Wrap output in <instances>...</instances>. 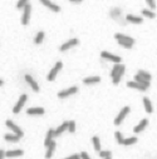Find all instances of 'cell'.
<instances>
[{
    "label": "cell",
    "instance_id": "1",
    "mask_svg": "<svg viewBox=\"0 0 157 159\" xmlns=\"http://www.w3.org/2000/svg\"><path fill=\"white\" fill-rule=\"evenodd\" d=\"M114 39L117 40V43L121 45V46H124L126 49H131L135 44V39L128 37V35H124V34H121V33H116L114 34Z\"/></svg>",
    "mask_w": 157,
    "mask_h": 159
},
{
    "label": "cell",
    "instance_id": "2",
    "mask_svg": "<svg viewBox=\"0 0 157 159\" xmlns=\"http://www.w3.org/2000/svg\"><path fill=\"white\" fill-rule=\"evenodd\" d=\"M130 112H131V108H130V107H124V108H122V109H121V112L118 113V115L116 117L114 121H113V123H114V125H116V126H118V125L124 120V118L128 115V113H130Z\"/></svg>",
    "mask_w": 157,
    "mask_h": 159
},
{
    "label": "cell",
    "instance_id": "3",
    "mask_svg": "<svg viewBox=\"0 0 157 159\" xmlns=\"http://www.w3.org/2000/svg\"><path fill=\"white\" fill-rule=\"evenodd\" d=\"M5 125L8 126V128L13 132V134H16V135H19L20 138L24 135V132L20 129V126H18L13 120H10V119H8L7 121H5Z\"/></svg>",
    "mask_w": 157,
    "mask_h": 159
},
{
    "label": "cell",
    "instance_id": "4",
    "mask_svg": "<svg viewBox=\"0 0 157 159\" xmlns=\"http://www.w3.org/2000/svg\"><path fill=\"white\" fill-rule=\"evenodd\" d=\"M63 68V63L62 61H57L55 63V65L50 69V72H49V74L47 75V79L49 80V82H53L54 79H55V77H57V74L59 73V70Z\"/></svg>",
    "mask_w": 157,
    "mask_h": 159
},
{
    "label": "cell",
    "instance_id": "5",
    "mask_svg": "<svg viewBox=\"0 0 157 159\" xmlns=\"http://www.w3.org/2000/svg\"><path fill=\"white\" fill-rule=\"evenodd\" d=\"M101 56H102L103 59H106V60H109V61L114 63V64H122L121 56L114 55V54H111V53H108V51H102V53H101Z\"/></svg>",
    "mask_w": 157,
    "mask_h": 159
},
{
    "label": "cell",
    "instance_id": "6",
    "mask_svg": "<svg viewBox=\"0 0 157 159\" xmlns=\"http://www.w3.org/2000/svg\"><path fill=\"white\" fill-rule=\"evenodd\" d=\"M78 91V88L77 86H71V88H68V89H64V90H60L57 95H58V98H60V99H64V98H68V97H71V95H73V94H76Z\"/></svg>",
    "mask_w": 157,
    "mask_h": 159
},
{
    "label": "cell",
    "instance_id": "7",
    "mask_svg": "<svg viewBox=\"0 0 157 159\" xmlns=\"http://www.w3.org/2000/svg\"><path fill=\"white\" fill-rule=\"evenodd\" d=\"M26 99H28V95H26V94H21V95H20L19 100L16 102V104H15V105H14V108H13V113H14V114L20 113L21 108H23V107H24V104L26 103Z\"/></svg>",
    "mask_w": 157,
    "mask_h": 159
},
{
    "label": "cell",
    "instance_id": "8",
    "mask_svg": "<svg viewBox=\"0 0 157 159\" xmlns=\"http://www.w3.org/2000/svg\"><path fill=\"white\" fill-rule=\"evenodd\" d=\"M30 13H31V5L28 4L25 8H24V13H23V16H21V25H28L29 21H30Z\"/></svg>",
    "mask_w": 157,
    "mask_h": 159
},
{
    "label": "cell",
    "instance_id": "9",
    "mask_svg": "<svg viewBox=\"0 0 157 159\" xmlns=\"http://www.w3.org/2000/svg\"><path fill=\"white\" fill-rule=\"evenodd\" d=\"M78 44H79V40L77 38H73V39H69L68 42H66L64 44H62L60 48H59V50L60 51H66V50H68V49H71L73 46H77Z\"/></svg>",
    "mask_w": 157,
    "mask_h": 159
},
{
    "label": "cell",
    "instance_id": "10",
    "mask_svg": "<svg viewBox=\"0 0 157 159\" xmlns=\"http://www.w3.org/2000/svg\"><path fill=\"white\" fill-rule=\"evenodd\" d=\"M24 79H25V82H26V83L30 85V88L33 89L35 93H38V91L40 90V88H39V84H38V83L34 80V78L31 77V75H29V74H25V75H24Z\"/></svg>",
    "mask_w": 157,
    "mask_h": 159
},
{
    "label": "cell",
    "instance_id": "11",
    "mask_svg": "<svg viewBox=\"0 0 157 159\" xmlns=\"http://www.w3.org/2000/svg\"><path fill=\"white\" fill-rule=\"evenodd\" d=\"M148 125V120L146 119V118H143V119H141V121L135 126V128H133V132L136 133V134H138V133H141L145 128H146V126Z\"/></svg>",
    "mask_w": 157,
    "mask_h": 159
},
{
    "label": "cell",
    "instance_id": "12",
    "mask_svg": "<svg viewBox=\"0 0 157 159\" xmlns=\"http://www.w3.org/2000/svg\"><path fill=\"white\" fill-rule=\"evenodd\" d=\"M67 129H68V121H63L57 129H54V138L55 137H59L60 134H63Z\"/></svg>",
    "mask_w": 157,
    "mask_h": 159
},
{
    "label": "cell",
    "instance_id": "13",
    "mask_svg": "<svg viewBox=\"0 0 157 159\" xmlns=\"http://www.w3.org/2000/svg\"><path fill=\"white\" fill-rule=\"evenodd\" d=\"M42 4H43L44 7H47L48 9H50L52 11H54V13H59V11H60V7L57 5V4H54L53 2H47V0H43Z\"/></svg>",
    "mask_w": 157,
    "mask_h": 159
},
{
    "label": "cell",
    "instance_id": "14",
    "mask_svg": "<svg viewBox=\"0 0 157 159\" xmlns=\"http://www.w3.org/2000/svg\"><path fill=\"white\" fill-rule=\"evenodd\" d=\"M124 70H126V67H124V64L122 65V68L118 70V73L112 78V83L114 84V85H117V84H119V82H121V78L123 77V74H124Z\"/></svg>",
    "mask_w": 157,
    "mask_h": 159
},
{
    "label": "cell",
    "instance_id": "15",
    "mask_svg": "<svg viewBox=\"0 0 157 159\" xmlns=\"http://www.w3.org/2000/svg\"><path fill=\"white\" fill-rule=\"evenodd\" d=\"M24 154L23 149H13L9 152H5V157L7 158H16V157H21Z\"/></svg>",
    "mask_w": 157,
    "mask_h": 159
},
{
    "label": "cell",
    "instance_id": "16",
    "mask_svg": "<svg viewBox=\"0 0 157 159\" xmlns=\"http://www.w3.org/2000/svg\"><path fill=\"white\" fill-rule=\"evenodd\" d=\"M45 113V110H44V108H29V109H26V114L28 115H43Z\"/></svg>",
    "mask_w": 157,
    "mask_h": 159
},
{
    "label": "cell",
    "instance_id": "17",
    "mask_svg": "<svg viewBox=\"0 0 157 159\" xmlns=\"http://www.w3.org/2000/svg\"><path fill=\"white\" fill-rule=\"evenodd\" d=\"M48 149H47V152H45V159H50L52 157H53V154H54V150H55V148H57V143L53 140L50 144H49V147H47Z\"/></svg>",
    "mask_w": 157,
    "mask_h": 159
},
{
    "label": "cell",
    "instance_id": "18",
    "mask_svg": "<svg viewBox=\"0 0 157 159\" xmlns=\"http://www.w3.org/2000/svg\"><path fill=\"white\" fill-rule=\"evenodd\" d=\"M133 79H135V82L136 83H138V84H141L142 86H145L146 89H148L150 88V85H151V82H148V80H146V79H143V78H141L140 75H135L133 77Z\"/></svg>",
    "mask_w": 157,
    "mask_h": 159
},
{
    "label": "cell",
    "instance_id": "19",
    "mask_svg": "<svg viewBox=\"0 0 157 159\" xmlns=\"http://www.w3.org/2000/svg\"><path fill=\"white\" fill-rule=\"evenodd\" d=\"M126 20H127L128 23H132V24H142L143 23L142 18L136 16V15H131V14H128L127 16H126Z\"/></svg>",
    "mask_w": 157,
    "mask_h": 159
},
{
    "label": "cell",
    "instance_id": "20",
    "mask_svg": "<svg viewBox=\"0 0 157 159\" xmlns=\"http://www.w3.org/2000/svg\"><path fill=\"white\" fill-rule=\"evenodd\" d=\"M101 82V77H89L83 79V84L85 85H92V84H98Z\"/></svg>",
    "mask_w": 157,
    "mask_h": 159
},
{
    "label": "cell",
    "instance_id": "21",
    "mask_svg": "<svg viewBox=\"0 0 157 159\" xmlns=\"http://www.w3.org/2000/svg\"><path fill=\"white\" fill-rule=\"evenodd\" d=\"M143 105H145V110H146V113L151 114V113L153 112V107H152V103H151V100H150L147 97H145V98H143Z\"/></svg>",
    "mask_w": 157,
    "mask_h": 159
},
{
    "label": "cell",
    "instance_id": "22",
    "mask_svg": "<svg viewBox=\"0 0 157 159\" xmlns=\"http://www.w3.org/2000/svg\"><path fill=\"white\" fill-rule=\"evenodd\" d=\"M53 139H54V129H49L48 133H47L45 140H44V145L45 147H49V144L53 142Z\"/></svg>",
    "mask_w": 157,
    "mask_h": 159
},
{
    "label": "cell",
    "instance_id": "23",
    "mask_svg": "<svg viewBox=\"0 0 157 159\" xmlns=\"http://www.w3.org/2000/svg\"><path fill=\"white\" fill-rule=\"evenodd\" d=\"M127 86H128V88H132V89H137V90H141V91H146V90H147L145 86H142L141 84L136 83L135 80H133V82H127Z\"/></svg>",
    "mask_w": 157,
    "mask_h": 159
},
{
    "label": "cell",
    "instance_id": "24",
    "mask_svg": "<svg viewBox=\"0 0 157 159\" xmlns=\"http://www.w3.org/2000/svg\"><path fill=\"white\" fill-rule=\"evenodd\" d=\"M4 139H5L7 142H10V143H16V142L20 139V137L16 135V134H10V133H8V134L4 135Z\"/></svg>",
    "mask_w": 157,
    "mask_h": 159
},
{
    "label": "cell",
    "instance_id": "25",
    "mask_svg": "<svg viewBox=\"0 0 157 159\" xmlns=\"http://www.w3.org/2000/svg\"><path fill=\"white\" fill-rule=\"evenodd\" d=\"M92 143H93V147H94V149H96V152H101V140L97 135H94L92 138Z\"/></svg>",
    "mask_w": 157,
    "mask_h": 159
},
{
    "label": "cell",
    "instance_id": "26",
    "mask_svg": "<svg viewBox=\"0 0 157 159\" xmlns=\"http://www.w3.org/2000/svg\"><path fill=\"white\" fill-rule=\"evenodd\" d=\"M44 37H45L44 31H38V34H37V35H35V38H34V43H35L37 45L42 44V43H43V40H44Z\"/></svg>",
    "mask_w": 157,
    "mask_h": 159
},
{
    "label": "cell",
    "instance_id": "27",
    "mask_svg": "<svg viewBox=\"0 0 157 159\" xmlns=\"http://www.w3.org/2000/svg\"><path fill=\"white\" fill-rule=\"evenodd\" d=\"M137 75H140L141 78H143V79H146V80H148V82H151V79H152L151 74H150L148 72H146V70H142V69H140V70H138Z\"/></svg>",
    "mask_w": 157,
    "mask_h": 159
},
{
    "label": "cell",
    "instance_id": "28",
    "mask_svg": "<svg viewBox=\"0 0 157 159\" xmlns=\"http://www.w3.org/2000/svg\"><path fill=\"white\" fill-rule=\"evenodd\" d=\"M142 15L146 16V18H148V19H155V18H156V14H155L153 11L148 10V9H143V10H142Z\"/></svg>",
    "mask_w": 157,
    "mask_h": 159
},
{
    "label": "cell",
    "instance_id": "29",
    "mask_svg": "<svg viewBox=\"0 0 157 159\" xmlns=\"http://www.w3.org/2000/svg\"><path fill=\"white\" fill-rule=\"evenodd\" d=\"M135 143H137V137H131V138H127V139L123 140V145H127V147L132 145Z\"/></svg>",
    "mask_w": 157,
    "mask_h": 159
},
{
    "label": "cell",
    "instance_id": "30",
    "mask_svg": "<svg viewBox=\"0 0 157 159\" xmlns=\"http://www.w3.org/2000/svg\"><path fill=\"white\" fill-rule=\"evenodd\" d=\"M122 65H123V64H114V65H113V68H112V70H111V78H113V77L118 73V70L122 68Z\"/></svg>",
    "mask_w": 157,
    "mask_h": 159
},
{
    "label": "cell",
    "instance_id": "31",
    "mask_svg": "<svg viewBox=\"0 0 157 159\" xmlns=\"http://www.w3.org/2000/svg\"><path fill=\"white\" fill-rule=\"evenodd\" d=\"M98 154H99V157H101L102 159H106V158H109V157H112V153H111V150H101V152H98Z\"/></svg>",
    "mask_w": 157,
    "mask_h": 159
},
{
    "label": "cell",
    "instance_id": "32",
    "mask_svg": "<svg viewBox=\"0 0 157 159\" xmlns=\"http://www.w3.org/2000/svg\"><path fill=\"white\" fill-rule=\"evenodd\" d=\"M69 133H74L76 132V121L74 120H71L68 121V129H67Z\"/></svg>",
    "mask_w": 157,
    "mask_h": 159
},
{
    "label": "cell",
    "instance_id": "33",
    "mask_svg": "<svg viewBox=\"0 0 157 159\" xmlns=\"http://www.w3.org/2000/svg\"><path fill=\"white\" fill-rule=\"evenodd\" d=\"M114 138L117 139V143H118V144H123L124 138H123V135H122L121 132H116V133H114Z\"/></svg>",
    "mask_w": 157,
    "mask_h": 159
},
{
    "label": "cell",
    "instance_id": "34",
    "mask_svg": "<svg viewBox=\"0 0 157 159\" xmlns=\"http://www.w3.org/2000/svg\"><path fill=\"white\" fill-rule=\"evenodd\" d=\"M28 4H29V3L26 2V0H20V2L16 3V8H18V9H24Z\"/></svg>",
    "mask_w": 157,
    "mask_h": 159
},
{
    "label": "cell",
    "instance_id": "35",
    "mask_svg": "<svg viewBox=\"0 0 157 159\" xmlns=\"http://www.w3.org/2000/svg\"><path fill=\"white\" fill-rule=\"evenodd\" d=\"M146 4H147L151 9H155V8H156V2H153V0H146Z\"/></svg>",
    "mask_w": 157,
    "mask_h": 159
},
{
    "label": "cell",
    "instance_id": "36",
    "mask_svg": "<svg viewBox=\"0 0 157 159\" xmlns=\"http://www.w3.org/2000/svg\"><path fill=\"white\" fill-rule=\"evenodd\" d=\"M79 157H81V159H90V157L88 155L87 152H82V153L79 154Z\"/></svg>",
    "mask_w": 157,
    "mask_h": 159
},
{
    "label": "cell",
    "instance_id": "37",
    "mask_svg": "<svg viewBox=\"0 0 157 159\" xmlns=\"http://www.w3.org/2000/svg\"><path fill=\"white\" fill-rule=\"evenodd\" d=\"M66 159H81V157H79V154H73V155L66 158Z\"/></svg>",
    "mask_w": 157,
    "mask_h": 159
},
{
    "label": "cell",
    "instance_id": "38",
    "mask_svg": "<svg viewBox=\"0 0 157 159\" xmlns=\"http://www.w3.org/2000/svg\"><path fill=\"white\" fill-rule=\"evenodd\" d=\"M4 158H5V150L0 149V159H4Z\"/></svg>",
    "mask_w": 157,
    "mask_h": 159
},
{
    "label": "cell",
    "instance_id": "39",
    "mask_svg": "<svg viewBox=\"0 0 157 159\" xmlns=\"http://www.w3.org/2000/svg\"><path fill=\"white\" fill-rule=\"evenodd\" d=\"M2 85H4V80H3V79H0V86H2Z\"/></svg>",
    "mask_w": 157,
    "mask_h": 159
},
{
    "label": "cell",
    "instance_id": "40",
    "mask_svg": "<svg viewBox=\"0 0 157 159\" xmlns=\"http://www.w3.org/2000/svg\"><path fill=\"white\" fill-rule=\"evenodd\" d=\"M111 158H112V157H109V158H106V159H111Z\"/></svg>",
    "mask_w": 157,
    "mask_h": 159
}]
</instances>
